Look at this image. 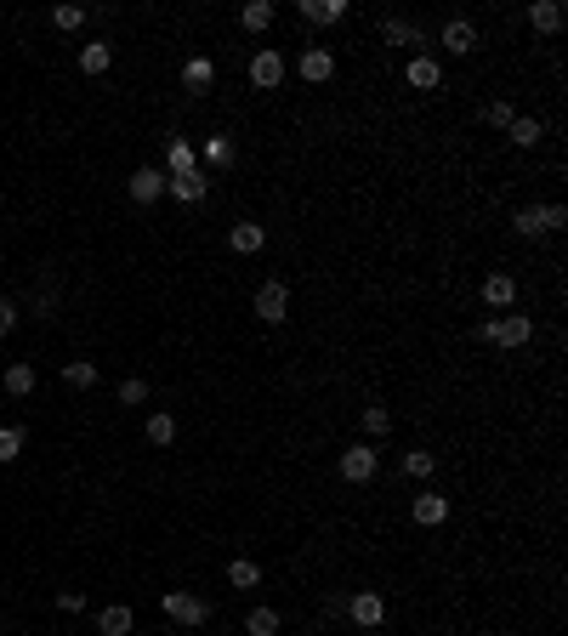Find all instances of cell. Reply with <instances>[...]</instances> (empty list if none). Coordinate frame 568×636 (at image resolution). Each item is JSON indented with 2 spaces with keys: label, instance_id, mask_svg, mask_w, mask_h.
Listing matches in <instances>:
<instances>
[{
  "label": "cell",
  "instance_id": "cell-5",
  "mask_svg": "<svg viewBox=\"0 0 568 636\" xmlns=\"http://www.w3.org/2000/svg\"><path fill=\"white\" fill-rule=\"evenodd\" d=\"M335 467H342V477H347V483H370V477H375V467H381V455H375L370 443H352L347 455L335 460Z\"/></svg>",
  "mask_w": 568,
  "mask_h": 636
},
{
  "label": "cell",
  "instance_id": "cell-36",
  "mask_svg": "<svg viewBox=\"0 0 568 636\" xmlns=\"http://www.w3.org/2000/svg\"><path fill=\"white\" fill-rule=\"evenodd\" d=\"M119 403H148V381H119Z\"/></svg>",
  "mask_w": 568,
  "mask_h": 636
},
{
  "label": "cell",
  "instance_id": "cell-20",
  "mask_svg": "<svg viewBox=\"0 0 568 636\" xmlns=\"http://www.w3.org/2000/svg\"><path fill=\"white\" fill-rule=\"evenodd\" d=\"M165 165H171V177H188V170H199V153L182 143V136H171V143H165Z\"/></svg>",
  "mask_w": 568,
  "mask_h": 636
},
{
  "label": "cell",
  "instance_id": "cell-30",
  "mask_svg": "<svg viewBox=\"0 0 568 636\" xmlns=\"http://www.w3.org/2000/svg\"><path fill=\"white\" fill-rule=\"evenodd\" d=\"M23 455V426H0V467Z\"/></svg>",
  "mask_w": 568,
  "mask_h": 636
},
{
  "label": "cell",
  "instance_id": "cell-26",
  "mask_svg": "<svg viewBox=\"0 0 568 636\" xmlns=\"http://www.w3.org/2000/svg\"><path fill=\"white\" fill-rule=\"evenodd\" d=\"M171 438H177V415L153 409V415H148V443H153V449H165V443H171Z\"/></svg>",
  "mask_w": 568,
  "mask_h": 636
},
{
  "label": "cell",
  "instance_id": "cell-38",
  "mask_svg": "<svg viewBox=\"0 0 568 636\" xmlns=\"http://www.w3.org/2000/svg\"><path fill=\"white\" fill-rule=\"evenodd\" d=\"M12 324H18V307L0 296V335H12Z\"/></svg>",
  "mask_w": 568,
  "mask_h": 636
},
{
  "label": "cell",
  "instance_id": "cell-9",
  "mask_svg": "<svg viewBox=\"0 0 568 636\" xmlns=\"http://www.w3.org/2000/svg\"><path fill=\"white\" fill-rule=\"evenodd\" d=\"M347 614H352V625H381L387 619V602H381V591H352V602H347Z\"/></svg>",
  "mask_w": 568,
  "mask_h": 636
},
{
  "label": "cell",
  "instance_id": "cell-7",
  "mask_svg": "<svg viewBox=\"0 0 568 636\" xmlns=\"http://www.w3.org/2000/svg\"><path fill=\"white\" fill-rule=\"evenodd\" d=\"M279 80H284V57L262 45V52L251 57V86H256V91H279Z\"/></svg>",
  "mask_w": 568,
  "mask_h": 636
},
{
  "label": "cell",
  "instance_id": "cell-14",
  "mask_svg": "<svg viewBox=\"0 0 568 636\" xmlns=\"http://www.w3.org/2000/svg\"><path fill=\"white\" fill-rule=\"evenodd\" d=\"M199 160H205L210 170H227V165H234V160H239V148H234V136H222V131H217V136H205V148H199Z\"/></svg>",
  "mask_w": 568,
  "mask_h": 636
},
{
  "label": "cell",
  "instance_id": "cell-34",
  "mask_svg": "<svg viewBox=\"0 0 568 636\" xmlns=\"http://www.w3.org/2000/svg\"><path fill=\"white\" fill-rule=\"evenodd\" d=\"M387 426H392V415L381 409V403H370V409H364V432H375V438H381Z\"/></svg>",
  "mask_w": 568,
  "mask_h": 636
},
{
  "label": "cell",
  "instance_id": "cell-28",
  "mask_svg": "<svg viewBox=\"0 0 568 636\" xmlns=\"http://www.w3.org/2000/svg\"><path fill=\"white\" fill-rule=\"evenodd\" d=\"M244 631H251V636H279V614H273V608H251V614H244Z\"/></svg>",
  "mask_w": 568,
  "mask_h": 636
},
{
  "label": "cell",
  "instance_id": "cell-17",
  "mask_svg": "<svg viewBox=\"0 0 568 636\" xmlns=\"http://www.w3.org/2000/svg\"><path fill=\"white\" fill-rule=\"evenodd\" d=\"M483 301H489V307H512V301H517V278H512V273H489V278H483Z\"/></svg>",
  "mask_w": 568,
  "mask_h": 636
},
{
  "label": "cell",
  "instance_id": "cell-6",
  "mask_svg": "<svg viewBox=\"0 0 568 636\" xmlns=\"http://www.w3.org/2000/svg\"><path fill=\"white\" fill-rule=\"evenodd\" d=\"M165 182H171V177H165L160 165H143V170H131V182H126V188H131L136 205H153V199H165Z\"/></svg>",
  "mask_w": 568,
  "mask_h": 636
},
{
  "label": "cell",
  "instance_id": "cell-18",
  "mask_svg": "<svg viewBox=\"0 0 568 636\" xmlns=\"http://www.w3.org/2000/svg\"><path fill=\"white\" fill-rule=\"evenodd\" d=\"M404 80H409V86H416V91H432V86L443 80V69H438V63H432V57H426V52H421V57H409V69H404Z\"/></svg>",
  "mask_w": 568,
  "mask_h": 636
},
{
  "label": "cell",
  "instance_id": "cell-4",
  "mask_svg": "<svg viewBox=\"0 0 568 636\" xmlns=\"http://www.w3.org/2000/svg\"><path fill=\"white\" fill-rule=\"evenodd\" d=\"M284 313H290V285H284V278H268V285L256 290V318H262V324H284Z\"/></svg>",
  "mask_w": 568,
  "mask_h": 636
},
{
  "label": "cell",
  "instance_id": "cell-1",
  "mask_svg": "<svg viewBox=\"0 0 568 636\" xmlns=\"http://www.w3.org/2000/svg\"><path fill=\"white\" fill-rule=\"evenodd\" d=\"M478 341H500V347H529V341H534V318H523V313L483 318V324H478Z\"/></svg>",
  "mask_w": 568,
  "mask_h": 636
},
{
  "label": "cell",
  "instance_id": "cell-29",
  "mask_svg": "<svg viewBox=\"0 0 568 636\" xmlns=\"http://www.w3.org/2000/svg\"><path fill=\"white\" fill-rule=\"evenodd\" d=\"M381 35H387L392 45H421V29H416V23H398V18L381 23Z\"/></svg>",
  "mask_w": 568,
  "mask_h": 636
},
{
  "label": "cell",
  "instance_id": "cell-15",
  "mask_svg": "<svg viewBox=\"0 0 568 636\" xmlns=\"http://www.w3.org/2000/svg\"><path fill=\"white\" fill-rule=\"evenodd\" d=\"M131 625H136V614L126 608V602H109V608L97 614V631L103 636H131Z\"/></svg>",
  "mask_w": 568,
  "mask_h": 636
},
{
  "label": "cell",
  "instance_id": "cell-21",
  "mask_svg": "<svg viewBox=\"0 0 568 636\" xmlns=\"http://www.w3.org/2000/svg\"><path fill=\"white\" fill-rule=\"evenodd\" d=\"M227 585H239V591H256V585H262V563H251V557H234V563H227Z\"/></svg>",
  "mask_w": 568,
  "mask_h": 636
},
{
  "label": "cell",
  "instance_id": "cell-37",
  "mask_svg": "<svg viewBox=\"0 0 568 636\" xmlns=\"http://www.w3.org/2000/svg\"><path fill=\"white\" fill-rule=\"evenodd\" d=\"M57 608H63V614H80V608H86V591H57Z\"/></svg>",
  "mask_w": 568,
  "mask_h": 636
},
{
  "label": "cell",
  "instance_id": "cell-23",
  "mask_svg": "<svg viewBox=\"0 0 568 636\" xmlns=\"http://www.w3.org/2000/svg\"><path fill=\"white\" fill-rule=\"evenodd\" d=\"M210 80H217V63H210V57H188V63H182V86L188 91H205Z\"/></svg>",
  "mask_w": 568,
  "mask_h": 636
},
{
  "label": "cell",
  "instance_id": "cell-32",
  "mask_svg": "<svg viewBox=\"0 0 568 636\" xmlns=\"http://www.w3.org/2000/svg\"><path fill=\"white\" fill-rule=\"evenodd\" d=\"M432 467H438V455H426V449H409V455H404L409 477H432Z\"/></svg>",
  "mask_w": 568,
  "mask_h": 636
},
{
  "label": "cell",
  "instance_id": "cell-10",
  "mask_svg": "<svg viewBox=\"0 0 568 636\" xmlns=\"http://www.w3.org/2000/svg\"><path fill=\"white\" fill-rule=\"evenodd\" d=\"M409 517H416L421 529H438V523L449 517V500H443V494H432V489H421V494H416V506H409Z\"/></svg>",
  "mask_w": 568,
  "mask_h": 636
},
{
  "label": "cell",
  "instance_id": "cell-16",
  "mask_svg": "<svg viewBox=\"0 0 568 636\" xmlns=\"http://www.w3.org/2000/svg\"><path fill=\"white\" fill-rule=\"evenodd\" d=\"M472 45H478V29H472L466 18H455V23H443V52H455V57H466Z\"/></svg>",
  "mask_w": 568,
  "mask_h": 636
},
{
  "label": "cell",
  "instance_id": "cell-27",
  "mask_svg": "<svg viewBox=\"0 0 568 636\" xmlns=\"http://www.w3.org/2000/svg\"><path fill=\"white\" fill-rule=\"evenodd\" d=\"M506 131H512V143H517V148H534V143L546 136V126H540V120H523V114H517Z\"/></svg>",
  "mask_w": 568,
  "mask_h": 636
},
{
  "label": "cell",
  "instance_id": "cell-22",
  "mask_svg": "<svg viewBox=\"0 0 568 636\" xmlns=\"http://www.w3.org/2000/svg\"><path fill=\"white\" fill-rule=\"evenodd\" d=\"M529 23L540 29V35H557V29H563V6H557V0H534V6H529Z\"/></svg>",
  "mask_w": 568,
  "mask_h": 636
},
{
  "label": "cell",
  "instance_id": "cell-3",
  "mask_svg": "<svg viewBox=\"0 0 568 636\" xmlns=\"http://www.w3.org/2000/svg\"><path fill=\"white\" fill-rule=\"evenodd\" d=\"M160 608H165V619H177V625H210V602L205 597H193V591H165L160 597Z\"/></svg>",
  "mask_w": 568,
  "mask_h": 636
},
{
  "label": "cell",
  "instance_id": "cell-25",
  "mask_svg": "<svg viewBox=\"0 0 568 636\" xmlns=\"http://www.w3.org/2000/svg\"><path fill=\"white\" fill-rule=\"evenodd\" d=\"M273 18H279V12H273V0H251V6H244V12H239V23H244V29H251V35H262V29H268Z\"/></svg>",
  "mask_w": 568,
  "mask_h": 636
},
{
  "label": "cell",
  "instance_id": "cell-8",
  "mask_svg": "<svg viewBox=\"0 0 568 636\" xmlns=\"http://www.w3.org/2000/svg\"><path fill=\"white\" fill-rule=\"evenodd\" d=\"M296 74H301V80H307V86H325V80H330V74H335V57L325 52V45H307V52L296 57Z\"/></svg>",
  "mask_w": 568,
  "mask_h": 636
},
{
  "label": "cell",
  "instance_id": "cell-19",
  "mask_svg": "<svg viewBox=\"0 0 568 636\" xmlns=\"http://www.w3.org/2000/svg\"><path fill=\"white\" fill-rule=\"evenodd\" d=\"M109 63H114V45H109V40L80 45V74H109Z\"/></svg>",
  "mask_w": 568,
  "mask_h": 636
},
{
  "label": "cell",
  "instance_id": "cell-31",
  "mask_svg": "<svg viewBox=\"0 0 568 636\" xmlns=\"http://www.w3.org/2000/svg\"><path fill=\"white\" fill-rule=\"evenodd\" d=\"M63 381H69V386H97V364L74 359V364H63Z\"/></svg>",
  "mask_w": 568,
  "mask_h": 636
},
{
  "label": "cell",
  "instance_id": "cell-33",
  "mask_svg": "<svg viewBox=\"0 0 568 636\" xmlns=\"http://www.w3.org/2000/svg\"><path fill=\"white\" fill-rule=\"evenodd\" d=\"M483 120H489V126H500V131H506V126H512L517 114H512V103H483Z\"/></svg>",
  "mask_w": 568,
  "mask_h": 636
},
{
  "label": "cell",
  "instance_id": "cell-35",
  "mask_svg": "<svg viewBox=\"0 0 568 636\" xmlns=\"http://www.w3.org/2000/svg\"><path fill=\"white\" fill-rule=\"evenodd\" d=\"M52 23H57V29H80V23H86V6H57Z\"/></svg>",
  "mask_w": 568,
  "mask_h": 636
},
{
  "label": "cell",
  "instance_id": "cell-11",
  "mask_svg": "<svg viewBox=\"0 0 568 636\" xmlns=\"http://www.w3.org/2000/svg\"><path fill=\"white\" fill-rule=\"evenodd\" d=\"M296 18L301 23H342L347 18V0H296Z\"/></svg>",
  "mask_w": 568,
  "mask_h": 636
},
{
  "label": "cell",
  "instance_id": "cell-13",
  "mask_svg": "<svg viewBox=\"0 0 568 636\" xmlns=\"http://www.w3.org/2000/svg\"><path fill=\"white\" fill-rule=\"evenodd\" d=\"M205 188H210L205 170H188V177H171V182H165V194L182 199V205H199V199H205Z\"/></svg>",
  "mask_w": 568,
  "mask_h": 636
},
{
  "label": "cell",
  "instance_id": "cell-12",
  "mask_svg": "<svg viewBox=\"0 0 568 636\" xmlns=\"http://www.w3.org/2000/svg\"><path fill=\"white\" fill-rule=\"evenodd\" d=\"M227 244H234L239 256H256L268 244V227L262 222H234V227H227Z\"/></svg>",
  "mask_w": 568,
  "mask_h": 636
},
{
  "label": "cell",
  "instance_id": "cell-24",
  "mask_svg": "<svg viewBox=\"0 0 568 636\" xmlns=\"http://www.w3.org/2000/svg\"><path fill=\"white\" fill-rule=\"evenodd\" d=\"M0 386H6L12 398H29V392H35V364H6V376H0Z\"/></svg>",
  "mask_w": 568,
  "mask_h": 636
},
{
  "label": "cell",
  "instance_id": "cell-2",
  "mask_svg": "<svg viewBox=\"0 0 568 636\" xmlns=\"http://www.w3.org/2000/svg\"><path fill=\"white\" fill-rule=\"evenodd\" d=\"M563 222H568L563 205H523V211L512 216V227H517L523 239H546V234H557Z\"/></svg>",
  "mask_w": 568,
  "mask_h": 636
}]
</instances>
